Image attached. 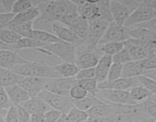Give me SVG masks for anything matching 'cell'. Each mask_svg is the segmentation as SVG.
<instances>
[{
    "label": "cell",
    "mask_w": 156,
    "mask_h": 122,
    "mask_svg": "<svg viewBox=\"0 0 156 122\" xmlns=\"http://www.w3.org/2000/svg\"><path fill=\"white\" fill-rule=\"evenodd\" d=\"M62 112L57 110L51 109L44 113V122H56L59 119Z\"/></svg>",
    "instance_id": "obj_48"
},
{
    "label": "cell",
    "mask_w": 156,
    "mask_h": 122,
    "mask_svg": "<svg viewBox=\"0 0 156 122\" xmlns=\"http://www.w3.org/2000/svg\"><path fill=\"white\" fill-rule=\"evenodd\" d=\"M154 122H156V118L154 119Z\"/></svg>",
    "instance_id": "obj_60"
},
{
    "label": "cell",
    "mask_w": 156,
    "mask_h": 122,
    "mask_svg": "<svg viewBox=\"0 0 156 122\" xmlns=\"http://www.w3.org/2000/svg\"><path fill=\"white\" fill-rule=\"evenodd\" d=\"M95 78V69L89 68L80 70L79 73L75 76V79L79 80V79H94Z\"/></svg>",
    "instance_id": "obj_45"
},
{
    "label": "cell",
    "mask_w": 156,
    "mask_h": 122,
    "mask_svg": "<svg viewBox=\"0 0 156 122\" xmlns=\"http://www.w3.org/2000/svg\"><path fill=\"white\" fill-rule=\"evenodd\" d=\"M140 62H141L142 67L145 71L156 70V58L149 57L141 60Z\"/></svg>",
    "instance_id": "obj_49"
},
{
    "label": "cell",
    "mask_w": 156,
    "mask_h": 122,
    "mask_svg": "<svg viewBox=\"0 0 156 122\" xmlns=\"http://www.w3.org/2000/svg\"><path fill=\"white\" fill-rule=\"evenodd\" d=\"M53 67L60 78H75L80 70L76 64L68 62L56 64L53 66Z\"/></svg>",
    "instance_id": "obj_27"
},
{
    "label": "cell",
    "mask_w": 156,
    "mask_h": 122,
    "mask_svg": "<svg viewBox=\"0 0 156 122\" xmlns=\"http://www.w3.org/2000/svg\"><path fill=\"white\" fill-rule=\"evenodd\" d=\"M138 77L142 85L147 88L149 92H151L152 95H155L156 98V81L148 76H144V75L140 76Z\"/></svg>",
    "instance_id": "obj_43"
},
{
    "label": "cell",
    "mask_w": 156,
    "mask_h": 122,
    "mask_svg": "<svg viewBox=\"0 0 156 122\" xmlns=\"http://www.w3.org/2000/svg\"><path fill=\"white\" fill-rule=\"evenodd\" d=\"M154 100H155V102H156V98H154Z\"/></svg>",
    "instance_id": "obj_61"
},
{
    "label": "cell",
    "mask_w": 156,
    "mask_h": 122,
    "mask_svg": "<svg viewBox=\"0 0 156 122\" xmlns=\"http://www.w3.org/2000/svg\"><path fill=\"white\" fill-rule=\"evenodd\" d=\"M24 76L16 74L11 70L0 67V87L6 88L12 85L18 84Z\"/></svg>",
    "instance_id": "obj_24"
},
{
    "label": "cell",
    "mask_w": 156,
    "mask_h": 122,
    "mask_svg": "<svg viewBox=\"0 0 156 122\" xmlns=\"http://www.w3.org/2000/svg\"><path fill=\"white\" fill-rule=\"evenodd\" d=\"M76 85L83 88L88 94L95 96L96 92L98 91V81L96 80L95 78L88 79H79V80H77Z\"/></svg>",
    "instance_id": "obj_37"
},
{
    "label": "cell",
    "mask_w": 156,
    "mask_h": 122,
    "mask_svg": "<svg viewBox=\"0 0 156 122\" xmlns=\"http://www.w3.org/2000/svg\"><path fill=\"white\" fill-rule=\"evenodd\" d=\"M66 117L72 122H85L88 119V115L87 111H84L73 106L69 112L66 113Z\"/></svg>",
    "instance_id": "obj_35"
},
{
    "label": "cell",
    "mask_w": 156,
    "mask_h": 122,
    "mask_svg": "<svg viewBox=\"0 0 156 122\" xmlns=\"http://www.w3.org/2000/svg\"><path fill=\"white\" fill-rule=\"evenodd\" d=\"M32 7H34L33 0H18L14 2L12 13L17 15L21 12H25Z\"/></svg>",
    "instance_id": "obj_39"
},
{
    "label": "cell",
    "mask_w": 156,
    "mask_h": 122,
    "mask_svg": "<svg viewBox=\"0 0 156 122\" xmlns=\"http://www.w3.org/2000/svg\"><path fill=\"white\" fill-rule=\"evenodd\" d=\"M142 111L149 117L155 119L156 118V102L153 98L147 99L146 101L139 103Z\"/></svg>",
    "instance_id": "obj_36"
},
{
    "label": "cell",
    "mask_w": 156,
    "mask_h": 122,
    "mask_svg": "<svg viewBox=\"0 0 156 122\" xmlns=\"http://www.w3.org/2000/svg\"><path fill=\"white\" fill-rule=\"evenodd\" d=\"M67 27H69L70 30H73L81 40L85 41V40L87 38V35H88L89 24H88V21L86 19L82 18L79 15L73 21V23Z\"/></svg>",
    "instance_id": "obj_23"
},
{
    "label": "cell",
    "mask_w": 156,
    "mask_h": 122,
    "mask_svg": "<svg viewBox=\"0 0 156 122\" xmlns=\"http://www.w3.org/2000/svg\"><path fill=\"white\" fill-rule=\"evenodd\" d=\"M12 105L9 95L5 91V88L0 87V110L6 111Z\"/></svg>",
    "instance_id": "obj_44"
},
{
    "label": "cell",
    "mask_w": 156,
    "mask_h": 122,
    "mask_svg": "<svg viewBox=\"0 0 156 122\" xmlns=\"http://www.w3.org/2000/svg\"><path fill=\"white\" fill-rule=\"evenodd\" d=\"M7 111V110H6ZM6 111H1L0 110V122H4V116Z\"/></svg>",
    "instance_id": "obj_57"
},
{
    "label": "cell",
    "mask_w": 156,
    "mask_h": 122,
    "mask_svg": "<svg viewBox=\"0 0 156 122\" xmlns=\"http://www.w3.org/2000/svg\"><path fill=\"white\" fill-rule=\"evenodd\" d=\"M88 35L83 44L88 50H96L109 25V22L97 18L88 21Z\"/></svg>",
    "instance_id": "obj_5"
},
{
    "label": "cell",
    "mask_w": 156,
    "mask_h": 122,
    "mask_svg": "<svg viewBox=\"0 0 156 122\" xmlns=\"http://www.w3.org/2000/svg\"><path fill=\"white\" fill-rule=\"evenodd\" d=\"M30 122H44V114L43 113H33L30 114Z\"/></svg>",
    "instance_id": "obj_53"
},
{
    "label": "cell",
    "mask_w": 156,
    "mask_h": 122,
    "mask_svg": "<svg viewBox=\"0 0 156 122\" xmlns=\"http://www.w3.org/2000/svg\"><path fill=\"white\" fill-rule=\"evenodd\" d=\"M142 85L139 77L120 78L114 81H104L98 82V89L129 90L133 87Z\"/></svg>",
    "instance_id": "obj_10"
},
{
    "label": "cell",
    "mask_w": 156,
    "mask_h": 122,
    "mask_svg": "<svg viewBox=\"0 0 156 122\" xmlns=\"http://www.w3.org/2000/svg\"><path fill=\"white\" fill-rule=\"evenodd\" d=\"M155 18H156V11L146 7L140 3V5L129 15L124 26L128 27H132L136 24L147 22Z\"/></svg>",
    "instance_id": "obj_12"
},
{
    "label": "cell",
    "mask_w": 156,
    "mask_h": 122,
    "mask_svg": "<svg viewBox=\"0 0 156 122\" xmlns=\"http://www.w3.org/2000/svg\"><path fill=\"white\" fill-rule=\"evenodd\" d=\"M95 97L102 102L118 105H136L131 99L129 90L98 89Z\"/></svg>",
    "instance_id": "obj_8"
},
{
    "label": "cell",
    "mask_w": 156,
    "mask_h": 122,
    "mask_svg": "<svg viewBox=\"0 0 156 122\" xmlns=\"http://www.w3.org/2000/svg\"><path fill=\"white\" fill-rule=\"evenodd\" d=\"M111 11L113 21L119 25H124L126 20L132 14L119 0L111 1Z\"/></svg>",
    "instance_id": "obj_17"
},
{
    "label": "cell",
    "mask_w": 156,
    "mask_h": 122,
    "mask_svg": "<svg viewBox=\"0 0 156 122\" xmlns=\"http://www.w3.org/2000/svg\"><path fill=\"white\" fill-rule=\"evenodd\" d=\"M123 65L119 63H113L111 66L109 72L108 74V81H114L122 77V72H123Z\"/></svg>",
    "instance_id": "obj_41"
},
{
    "label": "cell",
    "mask_w": 156,
    "mask_h": 122,
    "mask_svg": "<svg viewBox=\"0 0 156 122\" xmlns=\"http://www.w3.org/2000/svg\"><path fill=\"white\" fill-rule=\"evenodd\" d=\"M83 44L76 46V65L79 70L94 68L104 53L98 47L96 50H88Z\"/></svg>",
    "instance_id": "obj_6"
},
{
    "label": "cell",
    "mask_w": 156,
    "mask_h": 122,
    "mask_svg": "<svg viewBox=\"0 0 156 122\" xmlns=\"http://www.w3.org/2000/svg\"><path fill=\"white\" fill-rule=\"evenodd\" d=\"M144 76H148V77L151 78V79H154V80L156 81V70L145 71Z\"/></svg>",
    "instance_id": "obj_55"
},
{
    "label": "cell",
    "mask_w": 156,
    "mask_h": 122,
    "mask_svg": "<svg viewBox=\"0 0 156 122\" xmlns=\"http://www.w3.org/2000/svg\"><path fill=\"white\" fill-rule=\"evenodd\" d=\"M29 38H33V39L37 40L41 42L45 43V44H53V43H56L59 41V40L51 32L37 30V29H34L32 30Z\"/></svg>",
    "instance_id": "obj_30"
},
{
    "label": "cell",
    "mask_w": 156,
    "mask_h": 122,
    "mask_svg": "<svg viewBox=\"0 0 156 122\" xmlns=\"http://www.w3.org/2000/svg\"><path fill=\"white\" fill-rule=\"evenodd\" d=\"M49 80V78L24 77L18 85L28 93L30 98H33L37 96L41 92L46 90Z\"/></svg>",
    "instance_id": "obj_11"
},
{
    "label": "cell",
    "mask_w": 156,
    "mask_h": 122,
    "mask_svg": "<svg viewBox=\"0 0 156 122\" xmlns=\"http://www.w3.org/2000/svg\"><path fill=\"white\" fill-rule=\"evenodd\" d=\"M4 122H19L16 107L12 105L7 109L4 116Z\"/></svg>",
    "instance_id": "obj_46"
},
{
    "label": "cell",
    "mask_w": 156,
    "mask_h": 122,
    "mask_svg": "<svg viewBox=\"0 0 156 122\" xmlns=\"http://www.w3.org/2000/svg\"><path fill=\"white\" fill-rule=\"evenodd\" d=\"M33 2L34 6H36L40 11V16L34 23V26L41 24L37 28V30H42L45 26L44 30L52 33L53 22H59L64 17L78 13L77 5L70 0H33Z\"/></svg>",
    "instance_id": "obj_1"
},
{
    "label": "cell",
    "mask_w": 156,
    "mask_h": 122,
    "mask_svg": "<svg viewBox=\"0 0 156 122\" xmlns=\"http://www.w3.org/2000/svg\"><path fill=\"white\" fill-rule=\"evenodd\" d=\"M34 21H30V22L15 26V27L9 29L14 30L15 33L18 34L21 38H29L32 30L34 29Z\"/></svg>",
    "instance_id": "obj_38"
},
{
    "label": "cell",
    "mask_w": 156,
    "mask_h": 122,
    "mask_svg": "<svg viewBox=\"0 0 156 122\" xmlns=\"http://www.w3.org/2000/svg\"><path fill=\"white\" fill-rule=\"evenodd\" d=\"M39 16V9L36 6H34V7L28 9V10L25 11V12L15 15V16L13 17V18L10 21V23H9L6 28H12L15 26L19 25V24L30 22V21H34Z\"/></svg>",
    "instance_id": "obj_19"
},
{
    "label": "cell",
    "mask_w": 156,
    "mask_h": 122,
    "mask_svg": "<svg viewBox=\"0 0 156 122\" xmlns=\"http://www.w3.org/2000/svg\"><path fill=\"white\" fill-rule=\"evenodd\" d=\"M132 27H143V28L149 29V30H153L156 34V18L150 20V21H147V22L143 23V24H136V25L132 26Z\"/></svg>",
    "instance_id": "obj_51"
},
{
    "label": "cell",
    "mask_w": 156,
    "mask_h": 122,
    "mask_svg": "<svg viewBox=\"0 0 156 122\" xmlns=\"http://www.w3.org/2000/svg\"><path fill=\"white\" fill-rule=\"evenodd\" d=\"M15 107H16L17 111H18V120H19V122H30V113H29L22 105H18V106Z\"/></svg>",
    "instance_id": "obj_47"
},
{
    "label": "cell",
    "mask_w": 156,
    "mask_h": 122,
    "mask_svg": "<svg viewBox=\"0 0 156 122\" xmlns=\"http://www.w3.org/2000/svg\"><path fill=\"white\" fill-rule=\"evenodd\" d=\"M0 50H12V45H8L0 41Z\"/></svg>",
    "instance_id": "obj_56"
},
{
    "label": "cell",
    "mask_w": 156,
    "mask_h": 122,
    "mask_svg": "<svg viewBox=\"0 0 156 122\" xmlns=\"http://www.w3.org/2000/svg\"><path fill=\"white\" fill-rule=\"evenodd\" d=\"M140 3L146 7L156 11V0H145V1H140Z\"/></svg>",
    "instance_id": "obj_54"
},
{
    "label": "cell",
    "mask_w": 156,
    "mask_h": 122,
    "mask_svg": "<svg viewBox=\"0 0 156 122\" xmlns=\"http://www.w3.org/2000/svg\"><path fill=\"white\" fill-rule=\"evenodd\" d=\"M140 122H154V119L150 118V117H149V118H148V119H146V120H143V121H140Z\"/></svg>",
    "instance_id": "obj_58"
},
{
    "label": "cell",
    "mask_w": 156,
    "mask_h": 122,
    "mask_svg": "<svg viewBox=\"0 0 156 122\" xmlns=\"http://www.w3.org/2000/svg\"><path fill=\"white\" fill-rule=\"evenodd\" d=\"M32 50L56 56L64 62L76 64V46L73 44L59 41L56 43L47 44L41 48L32 49Z\"/></svg>",
    "instance_id": "obj_3"
},
{
    "label": "cell",
    "mask_w": 156,
    "mask_h": 122,
    "mask_svg": "<svg viewBox=\"0 0 156 122\" xmlns=\"http://www.w3.org/2000/svg\"><path fill=\"white\" fill-rule=\"evenodd\" d=\"M52 33L59 41L73 44L76 46L82 45L84 43V41L81 40L73 30L57 21L52 24Z\"/></svg>",
    "instance_id": "obj_14"
},
{
    "label": "cell",
    "mask_w": 156,
    "mask_h": 122,
    "mask_svg": "<svg viewBox=\"0 0 156 122\" xmlns=\"http://www.w3.org/2000/svg\"><path fill=\"white\" fill-rule=\"evenodd\" d=\"M112 63V56L104 53L99 59L96 66L94 67L95 79L98 82H101L107 80L108 72Z\"/></svg>",
    "instance_id": "obj_20"
},
{
    "label": "cell",
    "mask_w": 156,
    "mask_h": 122,
    "mask_svg": "<svg viewBox=\"0 0 156 122\" xmlns=\"http://www.w3.org/2000/svg\"><path fill=\"white\" fill-rule=\"evenodd\" d=\"M129 92L131 99L136 104L140 103L143 101H146L150 98H152V96H153L152 93L143 85H139V86H136L130 88L129 90Z\"/></svg>",
    "instance_id": "obj_29"
},
{
    "label": "cell",
    "mask_w": 156,
    "mask_h": 122,
    "mask_svg": "<svg viewBox=\"0 0 156 122\" xmlns=\"http://www.w3.org/2000/svg\"><path fill=\"white\" fill-rule=\"evenodd\" d=\"M77 5L78 15L89 21L98 18V6L97 1H73Z\"/></svg>",
    "instance_id": "obj_15"
},
{
    "label": "cell",
    "mask_w": 156,
    "mask_h": 122,
    "mask_svg": "<svg viewBox=\"0 0 156 122\" xmlns=\"http://www.w3.org/2000/svg\"><path fill=\"white\" fill-rule=\"evenodd\" d=\"M37 96L43 99L50 108L62 113L66 114L74 106L73 100L69 96L61 95L48 90L41 92Z\"/></svg>",
    "instance_id": "obj_7"
},
{
    "label": "cell",
    "mask_w": 156,
    "mask_h": 122,
    "mask_svg": "<svg viewBox=\"0 0 156 122\" xmlns=\"http://www.w3.org/2000/svg\"><path fill=\"white\" fill-rule=\"evenodd\" d=\"M88 95V93L83 88H82V87L78 85L72 87L70 88L69 92V95L73 101L80 100V99L86 97Z\"/></svg>",
    "instance_id": "obj_42"
},
{
    "label": "cell",
    "mask_w": 156,
    "mask_h": 122,
    "mask_svg": "<svg viewBox=\"0 0 156 122\" xmlns=\"http://www.w3.org/2000/svg\"><path fill=\"white\" fill-rule=\"evenodd\" d=\"M101 51L105 54L114 56L124 48L123 42H108L98 46Z\"/></svg>",
    "instance_id": "obj_34"
},
{
    "label": "cell",
    "mask_w": 156,
    "mask_h": 122,
    "mask_svg": "<svg viewBox=\"0 0 156 122\" xmlns=\"http://www.w3.org/2000/svg\"><path fill=\"white\" fill-rule=\"evenodd\" d=\"M2 13H5V12L4 9H3L2 5H1V3H0V14H2Z\"/></svg>",
    "instance_id": "obj_59"
},
{
    "label": "cell",
    "mask_w": 156,
    "mask_h": 122,
    "mask_svg": "<svg viewBox=\"0 0 156 122\" xmlns=\"http://www.w3.org/2000/svg\"><path fill=\"white\" fill-rule=\"evenodd\" d=\"M120 122H127V121H120Z\"/></svg>",
    "instance_id": "obj_62"
},
{
    "label": "cell",
    "mask_w": 156,
    "mask_h": 122,
    "mask_svg": "<svg viewBox=\"0 0 156 122\" xmlns=\"http://www.w3.org/2000/svg\"><path fill=\"white\" fill-rule=\"evenodd\" d=\"M14 2V0H0V3L2 5L5 13H12Z\"/></svg>",
    "instance_id": "obj_52"
},
{
    "label": "cell",
    "mask_w": 156,
    "mask_h": 122,
    "mask_svg": "<svg viewBox=\"0 0 156 122\" xmlns=\"http://www.w3.org/2000/svg\"><path fill=\"white\" fill-rule=\"evenodd\" d=\"M75 78H55L50 79L47 84L46 90L61 95L69 96V92L70 88L76 85Z\"/></svg>",
    "instance_id": "obj_13"
},
{
    "label": "cell",
    "mask_w": 156,
    "mask_h": 122,
    "mask_svg": "<svg viewBox=\"0 0 156 122\" xmlns=\"http://www.w3.org/2000/svg\"><path fill=\"white\" fill-rule=\"evenodd\" d=\"M47 44L29 38H21L15 44L12 45L13 51L18 52L24 49H37L44 47Z\"/></svg>",
    "instance_id": "obj_28"
},
{
    "label": "cell",
    "mask_w": 156,
    "mask_h": 122,
    "mask_svg": "<svg viewBox=\"0 0 156 122\" xmlns=\"http://www.w3.org/2000/svg\"><path fill=\"white\" fill-rule=\"evenodd\" d=\"M15 15L12 13L0 14V29L6 28Z\"/></svg>",
    "instance_id": "obj_50"
},
{
    "label": "cell",
    "mask_w": 156,
    "mask_h": 122,
    "mask_svg": "<svg viewBox=\"0 0 156 122\" xmlns=\"http://www.w3.org/2000/svg\"><path fill=\"white\" fill-rule=\"evenodd\" d=\"M5 88L12 105L14 106L21 105L30 98L28 93L18 84L12 85Z\"/></svg>",
    "instance_id": "obj_18"
},
{
    "label": "cell",
    "mask_w": 156,
    "mask_h": 122,
    "mask_svg": "<svg viewBox=\"0 0 156 122\" xmlns=\"http://www.w3.org/2000/svg\"><path fill=\"white\" fill-rule=\"evenodd\" d=\"M23 107L30 113V114L33 113H46L47 111H50V110L53 109L50 108L43 99L41 98L36 96V97L30 98L27 101L22 104Z\"/></svg>",
    "instance_id": "obj_21"
},
{
    "label": "cell",
    "mask_w": 156,
    "mask_h": 122,
    "mask_svg": "<svg viewBox=\"0 0 156 122\" xmlns=\"http://www.w3.org/2000/svg\"><path fill=\"white\" fill-rule=\"evenodd\" d=\"M98 6V18L111 23L113 21L112 14L111 11V1L99 0L97 1Z\"/></svg>",
    "instance_id": "obj_32"
},
{
    "label": "cell",
    "mask_w": 156,
    "mask_h": 122,
    "mask_svg": "<svg viewBox=\"0 0 156 122\" xmlns=\"http://www.w3.org/2000/svg\"><path fill=\"white\" fill-rule=\"evenodd\" d=\"M129 28L131 38L143 40L156 45V34L153 30L139 27H129Z\"/></svg>",
    "instance_id": "obj_25"
},
{
    "label": "cell",
    "mask_w": 156,
    "mask_h": 122,
    "mask_svg": "<svg viewBox=\"0 0 156 122\" xmlns=\"http://www.w3.org/2000/svg\"><path fill=\"white\" fill-rule=\"evenodd\" d=\"M21 38V36L11 29H0V41L8 45H13Z\"/></svg>",
    "instance_id": "obj_33"
},
{
    "label": "cell",
    "mask_w": 156,
    "mask_h": 122,
    "mask_svg": "<svg viewBox=\"0 0 156 122\" xmlns=\"http://www.w3.org/2000/svg\"><path fill=\"white\" fill-rule=\"evenodd\" d=\"M28 59L20 56L18 52L11 50H0V67L11 70L18 64L27 63Z\"/></svg>",
    "instance_id": "obj_16"
},
{
    "label": "cell",
    "mask_w": 156,
    "mask_h": 122,
    "mask_svg": "<svg viewBox=\"0 0 156 122\" xmlns=\"http://www.w3.org/2000/svg\"><path fill=\"white\" fill-rule=\"evenodd\" d=\"M87 113L88 117H94V118H102L115 114L114 105L105 103V102L92 107L87 111Z\"/></svg>",
    "instance_id": "obj_22"
},
{
    "label": "cell",
    "mask_w": 156,
    "mask_h": 122,
    "mask_svg": "<svg viewBox=\"0 0 156 122\" xmlns=\"http://www.w3.org/2000/svg\"><path fill=\"white\" fill-rule=\"evenodd\" d=\"M130 28L124 25H119L114 21L109 23L105 34L101 39L98 46L108 42H124L130 38Z\"/></svg>",
    "instance_id": "obj_9"
},
{
    "label": "cell",
    "mask_w": 156,
    "mask_h": 122,
    "mask_svg": "<svg viewBox=\"0 0 156 122\" xmlns=\"http://www.w3.org/2000/svg\"><path fill=\"white\" fill-rule=\"evenodd\" d=\"M73 102H74L75 107L84 111H88L92 107L102 103L101 101L98 99L95 96L91 94H88L86 97L80 99V100L73 101Z\"/></svg>",
    "instance_id": "obj_31"
},
{
    "label": "cell",
    "mask_w": 156,
    "mask_h": 122,
    "mask_svg": "<svg viewBox=\"0 0 156 122\" xmlns=\"http://www.w3.org/2000/svg\"><path fill=\"white\" fill-rule=\"evenodd\" d=\"M124 47L127 49L132 61H141L152 57L156 45L140 39L129 38L123 42Z\"/></svg>",
    "instance_id": "obj_4"
},
{
    "label": "cell",
    "mask_w": 156,
    "mask_h": 122,
    "mask_svg": "<svg viewBox=\"0 0 156 122\" xmlns=\"http://www.w3.org/2000/svg\"><path fill=\"white\" fill-rule=\"evenodd\" d=\"M145 70L142 67L140 61H130L123 66L122 77L134 78L144 75Z\"/></svg>",
    "instance_id": "obj_26"
},
{
    "label": "cell",
    "mask_w": 156,
    "mask_h": 122,
    "mask_svg": "<svg viewBox=\"0 0 156 122\" xmlns=\"http://www.w3.org/2000/svg\"><path fill=\"white\" fill-rule=\"evenodd\" d=\"M112 61L114 63L124 65L126 63L132 61V59H131V56L129 55V52H128L127 49L124 47L123 50H121L120 52L112 56Z\"/></svg>",
    "instance_id": "obj_40"
},
{
    "label": "cell",
    "mask_w": 156,
    "mask_h": 122,
    "mask_svg": "<svg viewBox=\"0 0 156 122\" xmlns=\"http://www.w3.org/2000/svg\"><path fill=\"white\" fill-rule=\"evenodd\" d=\"M12 72L24 77H39L55 79L60 78L53 66L42 62L29 61L27 63L18 64L11 69Z\"/></svg>",
    "instance_id": "obj_2"
}]
</instances>
